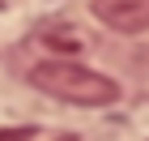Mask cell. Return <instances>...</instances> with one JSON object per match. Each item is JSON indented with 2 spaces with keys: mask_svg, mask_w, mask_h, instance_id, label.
I'll list each match as a JSON object with an SVG mask.
<instances>
[{
  "mask_svg": "<svg viewBox=\"0 0 149 141\" xmlns=\"http://www.w3.org/2000/svg\"><path fill=\"white\" fill-rule=\"evenodd\" d=\"M30 86L60 103H77V107H111L119 98V81L107 77L98 69H85L77 60H43L30 69Z\"/></svg>",
  "mask_w": 149,
  "mask_h": 141,
  "instance_id": "obj_1",
  "label": "cell"
},
{
  "mask_svg": "<svg viewBox=\"0 0 149 141\" xmlns=\"http://www.w3.org/2000/svg\"><path fill=\"white\" fill-rule=\"evenodd\" d=\"M90 9L115 34H145L149 30V0H94Z\"/></svg>",
  "mask_w": 149,
  "mask_h": 141,
  "instance_id": "obj_2",
  "label": "cell"
},
{
  "mask_svg": "<svg viewBox=\"0 0 149 141\" xmlns=\"http://www.w3.org/2000/svg\"><path fill=\"white\" fill-rule=\"evenodd\" d=\"M30 137H34L30 124H26V128H4V133H0V141H30Z\"/></svg>",
  "mask_w": 149,
  "mask_h": 141,
  "instance_id": "obj_3",
  "label": "cell"
}]
</instances>
